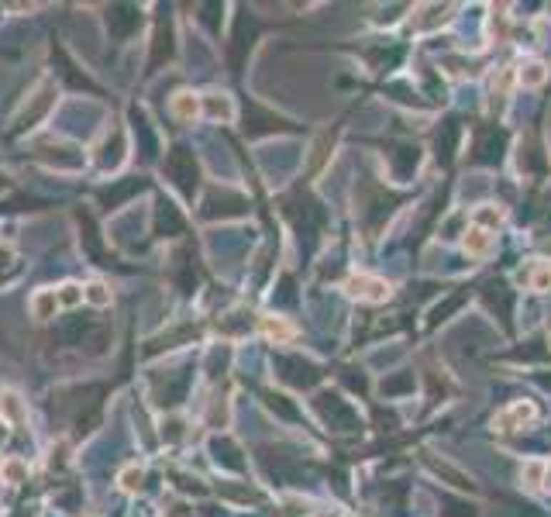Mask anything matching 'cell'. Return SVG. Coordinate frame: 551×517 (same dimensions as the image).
Masks as SVG:
<instances>
[{
  "mask_svg": "<svg viewBox=\"0 0 551 517\" xmlns=\"http://www.w3.org/2000/svg\"><path fill=\"white\" fill-rule=\"evenodd\" d=\"M62 300H66V303H76V300H79L76 286H62Z\"/></svg>",
  "mask_w": 551,
  "mask_h": 517,
  "instance_id": "cell-6",
  "label": "cell"
},
{
  "mask_svg": "<svg viewBox=\"0 0 551 517\" xmlns=\"http://www.w3.org/2000/svg\"><path fill=\"white\" fill-rule=\"evenodd\" d=\"M86 297L93 300V303H107V286H100V283H93V286H90V293H86Z\"/></svg>",
  "mask_w": 551,
  "mask_h": 517,
  "instance_id": "cell-3",
  "label": "cell"
},
{
  "mask_svg": "<svg viewBox=\"0 0 551 517\" xmlns=\"http://www.w3.org/2000/svg\"><path fill=\"white\" fill-rule=\"evenodd\" d=\"M4 473H7V476H14V479H18V476H21V466H18V462H11V466H7Z\"/></svg>",
  "mask_w": 551,
  "mask_h": 517,
  "instance_id": "cell-7",
  "label": "cell"
},
{
  "mask_svg": "<svg viewBox=\"0 0 551 517\" xmlns=\"http://www.w3.org/2000/svg\"><path fill=\"white\" fill-rule=\"evenodd\" d=\"M4 438H7V424L0 421V441H4Z\"/></svg>",
  "mask_w": 551,
  "mask_h": 517,
  "instance_id": "cell-8",
  "label": "cell"
},
{
  "mask_svg": "<svg viewBox=\"0 0 551 517\" xmlns=\"http://www.w3.org/2000/svg\"><path fill=\"white\" fill-rule=\"evenodd\" d=\"M138 479H141V473H138V469H128V473H124V486H128V490H135Z\"/></svg>",
  "mask_w": 551,
  "mask_h": 517,
  "instance_id": "cell-4",
  "label": "cell"
},
{
  "mask_svg": "<svg viewBox=\"0 0 551 517\" xmlns=\"http://www.w3.org/2000/svg\"><path fill=\"white\" fill-rule=\"evenodd\" d=\"M52 307H56V293H39V297H35V314H39V318H49Z\"/></svg>",
  "mask_w": 551,
  "mask_h": 517,
  "instance_id": "cell-2",
  "label": "cell"
},
{
  "mask_svg": "<svg viewBox=\"0 0 551 517\" xmlns=\"http://www.w3.org/2000/svg\"><path fill=\"white\" fill-rule=\"evenodd\" d=\"M169 173H173L179 186L190 194V190H193V183H190V179H197V162L186 156V149H176V152L169 156Z\"/></svg>",
  "mask_w": 551,
  "mask_h": 517,
  "instance_id": "cell-1",
  "label": "cell"
},
{
  "mask_svg": "<svg viewBox=\"0 0 551 517\" xmlns=\"http://www.w3.org/2000/svg\"><path fill=\"white\" fill-rule=\"evenodd\" d=\"M7 411H11V418H21V407H18V397H14V393H7Z\"/></svg>",
  "mask_w": 551,
  "mask_h": 517,
  "instance_id": "cell-5",
  "label": "cell"
}]
</instances>
